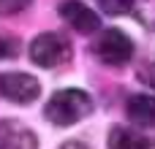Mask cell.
I'll return each mask as SVG.
<instances>
[{
    "instance_id": "6da1fadb",
    "label": "cell",
    "mask_w": 155,
    "mask_h": 149,
    "mask_svg": "<svg viewBox=\"0 0 155 149\" xmlns=\"http://www.w3.org/2000/svg\"><path fill=\"white\" fill-rule=\"evenodd\" d=\"M93 111V98L84 92V90H60L49 98L46 109H44V117L52 122V125H76L79 119H84L87 114Z\"/></svg>"
},
{
    "instance_id": "7a4b0ae2",
    "label": "cell",
    "mask_w": 155,
    "mask_h": 149,
    "mask_svg": "<svg viewBox=\"0 0 155 149\" xmlns=\"http://www.w3.org/2000/svg\"><path fill=\"white\" fill-rule=\"evenodd\" d=\"M30 60L41 68H57L71 60V41L63 33H41L30 43Z\"/></svg>"
},
{
    "instance_id": "3957f363",
    "label": "cell",
    "mask_w": 155,
    "mask_h": 149,
    "mask_svg": "<svg viewBox=\"0 0 155 149\" xmlns=\"http://www.w3.org/2000/svg\"><path fill=\"white\" fill-rule=\"evenodd\" d=\"M0 95L11 103H33L41 95V81L30 73H0Z\"/></svg>"
},
{
    "instance_id": "277c9868",
    "label": "cell",
    "mask_w": 155,
    "mask_h": 149,
    "mask_svg": "<svg viewBox=\"0 0 155 149\" xmlns=\"http://www.w3.org/2000/svg\"><path fill=\"white\" fill-rule=\"evenodd\" d=\"M95 52H98V57H101L104 62H109V65H123V62H128L131 54H134V41H131L123 30L109 27V30L101 33V38H98V43H95Z\"/></svg>"
},
{
    "instance_id": "5b68a950",
    "label": "cell",
    "mask_w": 155,
    "mask_h": 149,
    "mask_svg": "<svg viewBox=\"0 0 155 149\" xmlns=\"http://www.w3.org/2000/svg\"><path fill=\"white\" fill-rule=\"evenodd\" d=\"M57 11H60V16H63L76 33H82V35H90V33L101 30L98 14H95L93 8H87L82 0H63Z\"/></svg>"
},
{
    "instance_id": "8992f818",
    "label": "cell",
    "mask_w": 155,
    "mask_h": 149,
    "mask_svg": "<svg viewBox=\"0 0 155 149\" xmlns=\"http://www.w3.org/2000/svg\"><path fill=\"white\" fill-rule=\"evenodd\" d=\"M0 149H38L35 133L14 119L0 122Z\"/></svg>"
},
{
    "instance_id": "52a82bcc",
    "label": "cell",
    "mask_w": 155,
    "mask_h": 149,
    "mask_svg": "<svg viewBox=\"0 0 155 149\" xmlns=\"http://www.w3.org/2000/svg\"><path fill=\"white\" fill-rule=\"evenodd\" d=\"M125 114L134 125L155 128V98L153 95H131L125 103Z\"/></svg>"
},
{
    "instance_id": "ba28073f",
    "label": "cell",
    "mask_w": 155,
    "mask_h": 149,
    "mask_svg": "<svg viewBox=\"0 0 155 149\" xmlns=\"http://www.w3.org/2000/svg\"><path fill=\"white\" fill-rule=\"evenodd\" d=\"M109 149H153V147H150V141L144 136H139V133L117 125L109 133Z\"/></svg>"
},
{
    "instance_id": "9c48e42d",
    "label": "cell",
    "mask_w": 155,
    "mask_h": 149,
    "mask_svg": "<svg viewBox=\"0 0 155 149\" xmlns=\"http://www.w3.org/2000/svg\"><path fill=\"white\" fill-rule=\"evenodd\" d=\"M106 14H112V16H117V14H125L131 5H134V0H95Z\"/></svg>"
},
{
    "instance_id": "30bf717a",
    "label": "cell",
    "mask_w": 155,
    "mask_h": 149,
    "mask_svg": "<svg viewBox=\"0 0 155 149\" xmlns=\"http://www.w3.org/2000/svg\"><path fill=\"white\" fill-rule=\"evenodd\" d=\"M30 3H33V0H0V14H3V16L19 14V11H25Z\"/></svg>"
},
{
    "instance_id": "8fae6325",
    "label": "cell",
    "mask_w": 155,
    "mask_h": 149,
    "mask_svg": "<svg viewBox=\"0 0 155 149\" xmlns=\"http://www.w3.org/2000/svg\"><path fill=\"white\" fill-rule=\"evenodd\" d=\"M139 81H142V84H147L150 90H155V62L144 65V68L139 71Z\"/></svg>"
},
{
    "instance_id": "7c38bea8",
    "label": "cell",
    "mask_w": 155,
    "mask_h": 149,
    "mask_svg": "<svg viewBox=\"0 0 155 149\" xmlns=\"http://www.w3.org/2000/svg\"><path fill=\"white\" fill-rule=\"evenodd\" d=\"M57 149H90L87 144H82V141H65L63 147H57Z\"/></svg>"
}]
</instances>
